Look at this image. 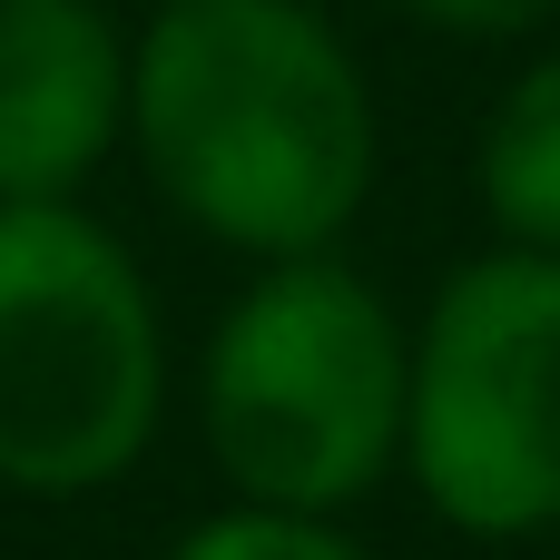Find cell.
Listing matches in <instances>:
<instances>
[{
    "label": "cell",
    "instance_id": "1",
    "mask_svg": "<svg viewBox=\"0 0 560 560\" xmlns=\"http://www.w3.org/2000/svg\"><path fill=\"white\" fill-rule=\"evenodd\" d=\"M128 148L207 246L325 256L374 197L384 118L315 0H158L128 30Z\"/></svg>",
    "mask_w": 560,
    "mask_h": 560
},
{
    "label": "cell",
    "instance_id": "2",
    "mask_svg": "<svg viewBox=\"0 0 560 560\" xmlns=\"http://www.w3.org/2000/svg\"><path fill=\"white\" fill-rule=\"evenodd\" d=\"M413 325L394 295L325 256L256 266L197 345V433L236 502L345 522L374 482L404 472Z\"/></svg>",
    "mask_w": 560,
    "mask_h": 560
},
{
    "label": "cell",
    "instance_id": "3",
    "mask_svg": "<svg viewBox=\"0 0 560 560\" xmlns=\"http://www.w3.org/2000/svg\"><path fill=\"white\" fill-rule=\"evenodd\" d=\"M167 325L89 207H0V492L79 502L148 463Z\"/></svg>",
    "mask_w": 560,
    "mask_h": 560
},
{
    "label": "cell",
    "instance_id": "4",
    "mask_svg": "<svg viewBox=\"0 0 560 560\" xmlns=\"http://www.w3.org/2000/svg\"><path fill=\"white\" fill-rule=\"evenodd\" d=\"M404 472L463 541L560 532V256L482 246L413 325Z\"/></svg>",
    "mask_w": 560,
    "mask_h": 560
},
{
    "label": "cell",
    "instance_id": "5",
    "mask_svg": "<svg viewBox=\"0 0 560 560\" xmlns=\"http://www.w3.org/2000/svg\"><path fill=\"white\" fill-rule=\"evenodd\" d=\"M128 148V20L108 0H0V207H79Z\"/></svg>",
    "mask_w": 560,
    "mask_h": 560
},
{
    "label": "cell",
    "instance_id": "6",
    "mask_svg": "<svg viewBox=\"0 0 560 560\" xmlns=\"http://www.w3.org/2000/svg\"><path fill=\"white\" fill-rule=\"evenodd\" d=\"M472 207L492 217V246L560 256V49H541L532 69H512V89L482 108Z\"/></svg>",
    "mask_w": 560,
    "mask_h": 560
},
{
    "label": "cell",
    "instance_id": "7",
    "mask_svg": "<svg viewBox=\"0 0 560 560\" xmlns=\"http://www.w3.org/2000/svg\"><path fill=\"white\" fill-rule=\"evenodd\" d=\"M167 560H374L345 522L325 512H266V502H226L197 532H177Z\"/></svg>",
    "mask_w": 560,
    "mask_h": 560
},
{
    "label": "cell",
    "instance_id": "8",
    "mask_svg": "<svg viewBox=\"0 0 560 560\" xmlns=\"http://www.w3.org/2000/svg\"><path fill=\"white\" fill-rule=\"evenodd\" d=\"M394 10L443 39H532V30H551L560 0H394Z\"/></svg>",
    "mask_w": 560,
    "mask_h": 560
}]
</instances>
